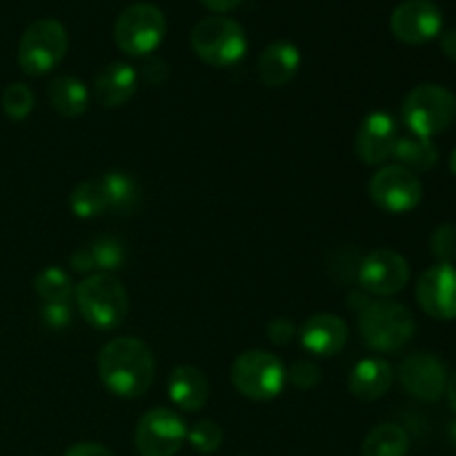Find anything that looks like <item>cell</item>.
I'll use <instances>...</instances> for the list:
<instances>
[{"mask_svg":"<svg viewBox=\"0 0 456 456\" xmlns=\"http://www.w3.org/2000/svg\"><path fill=\"white\" fill-rule=\"evenodd\" d=\"M156 359L150 346L136 337H116L98 352V379L120 399H138L151 387Z\"/></svg>","mask_w":456,"mask_h":456,"instance_id":"obj_1","label":"cell"},{"mask_svg":"<svg viewBox=\"0 0 456 456\" xmlns=\"http://www.w3.org/2000/svg\"><path fill=\"white\" fill-rule=\"evenodd\" d=\"M417 332L412 312L396 301H372L359 312V334L374 352H399Z\"/></svg>","mask_w":456,"mask_h":456,"instance_id":"obj_2","label":"cell"},{"mask_svg":"<svg viewBox=\"0 0 456 456\" xmlns=\"http://www.w3.org/2000/svg\"><path fill=\"white\" fill-rule=\"evenodd\" d=\"M80 314L92 328L116 330L129 312V294L114 274L94 272L87 274L74 289Z\"/></svg>","mask_w":456,"mask_h":456,"instance_id":"obj_3","label":"cell"},{"mask_svg":"<svg viewBox=\"0 0 456 456\" xmlns=\"http://www.w3.org/2000/svg\"><path fill=\"white\" fill-rule=\"evenodd\" d=\"M401 111H403L410 134L423 138L439 136L445 129L452 127L456 118V96L444 85L423 83L405 96Z\"/></svg>","mask_w":456,"mask_h":456,"instance_id":"obj_4","label":"cell"},{"mask_svg":"<svg viewBox=\"0 0 456 456\" xmlns=\"http://www.w3.org/2000/svg\"><path fill=\"white\" fill-rule=\"evenodd\" d=\"M69 49L65 25L56 18L31 22L18 43V65L27 76H45L56 69Z\"/></svg>","mask_w":456,"mask_h":456,"instance_id":"obj_5","label":"cell"},{"mask_svg":"<svg viewBox=\"0 0 456 456\" xmlns=\"http://www.w3.org/2000/svg\"><path fill=\"white\" fill-rule=\"evenodd\" d=\"M196 56L212 67L236 65L248 52L243 27L227 16H209L196 22L190 34Z\"/></svg>","mask_w":456,"mask_h":456,"instance_id":"obj_6","label":"cell"},{"mask_svg":"<svg viewBox=\"0 0 456 456\" xmlns=\"http://www.w3.org/2000/svg\"><path fill=\"white\" fill-rule=\"evenodd\" d=\"M232 386L252 401H272L283 392L288 370L276 354L265 350H248L232 363Z\"/></svg>","mask_w":456,"mask_h":456,"instance_id":"obj_7","label":"cell"},{"mask_svg":"<svg viewBox=\"0 0 456 456\" xmlns=\"http://www.w3.org/2000/svg\"><path fill=\"white\" fill-rule=\"evenodd\" d=\"M167 20L160 7L151 3H134L118 13L114 25V43L127 56H150L160 47Z\"/></svg>","mask_w":456,"mask_h":456,"instance_id":"obj_8","label":"cell"},{"mask_svg":"<svg viewBox=\"0 0 456 456\" xmlns=\"http://www.w3.org/2000/svg\"><path fill=\"white\" fill-rule=\"evenodd\" d=\"M185 441V419L169 408L147 410L134 432V445L141 456H176Z\"/></svg>","mask_w":456,"mask_h":456,"instance_id":"obj_9","label":"cell"},{"mask_svg":"<svg viewBox=\"0 0 456 456\" xmlns=\"http://www.w3.org/2000/svg\"><path fill=\"white\" fill-rule=\"evenodd\" d=\"M368 194L379 209L387 214H408L419 208L423 199V185L419 176L401 165H383L370 178Z\"/></svg>","mask_w":456,"mask_h":456,"instance_id":"obj_10","label":"cell"},{"mask_svg":"<svg viewBox=\"0 0 456 456\" xmlns=\"http://www.w3.org/2000/svg\"><path fill=\"white\" fill-rule=\"evenodd\" d=\"M410 265L405 256L390 248L370 252L359 265V283L365 294L374 297H395L408 285Z\"/></svg>","mask_w":456,"mask_h":456,"instance_id":"obj_11","label":"cell"},{"mask_svg":"<svg viewBox=\"0 0 456 456\" xmlns=\"http://www.w3.org/2000/svg\"><path fill=\"white\" fill-rule=\"evenodd\" d=\"M390 29L405 45L430 43L441 36L444 12L435 0H403L392 12Z\"/></svg>","mask_w":456,"mask_h":456,"instance_id":"obj_12","label":"cell"},{"mask_svg":"<svg viewBox=\"0 0 456 456\" xmlns=\"http://www.w3.org/2000/svg\"><path fill=\"white\" fill-rule=\"evenodd\" d=\"M399 381L408 395L419 401H439L448 386V370L444 361L428 352H414L399 365Z\"/></svg>","mask_w":456,"mask_h":456,"instance_id":"obj_13","label":"cell"},{"mask_svg":"<svg viewBox=\"0 0 456 456\" xmlns=\"http://www.w3.org/2000/svg\"><path fill=\"white\" fill-rule=\"evenodd\" d=\"M417 301L430 319H456V267L436 263L417 281Z\"/></svg>","mask_w":456,"mask_h":456,"instance_id":"obj_14","label":"cell"},{"mask_svg":"<svg viewBox=\"0 0 456 456\" xmlns=\"http://www.w3.org/2000/svg\"><path fill=\"white\" fill-rule=\"evenodd\" d=\"M396 141H399V125L395 116L387 111H372L365 116L356 132V159L363 165H383L387 159H392Z\"/></svg>","mask_w":456,"mask_h":456,"instance_id":"obj_15","label":"cell"},{"mask_svg":"<svg viewBox=\"0 0 456 456\" xmlns=\"http://www.w3.org/2000/svg\"><path fill=\"white\" fill-rule=\"evenodd\" d=\"M347 337H350V330H347L346 321L337 314H328V312L310 316L298 330L301 346L310 354L321 356V359L337 356L346 347Z\"/></svg>","mask_w":456,"mask_h":456,"instance_id":"obj_16","label":"cell"},{"mask_svg":"<svg viewBox=\"0 0 456 456\" xmlns=\"http://www.w3.org/2000/svg\"><path fill=\"white\" fill-rule=\"evenodd\" d=\"M138 87V74L127 62H110L94 78V96L105 110L127 105Z\"/></svg>","mask_w":456,"mask_h":456,"instance_id":"obj_17","label":"cell"},{"mask_svg":"<svg viewBox=\"0 0 456 456\" xmlns=\"http://www.w3.org/2000/svg\"><path fill=\"white\" fill-rule=\"evenodd\" d=\"M256 69L265 87H283L301 69V49L289 40H274L258 56Z\"/></svg>","mask_w":456,"mask_h":456,"instance_id":"obj_18","label":"cell"},{"mask_svg":"<svg viewBox=\"0 0 456 456\" xmlns=\"http://www.w3.org/2000/svg\"><path fill=\"white\" fill-rule=\"evenodd\" d=\"M395 381V370L381 356L361 359L347 377V387L359 401H377L390 392Z\"/></svg>","mask_w":456,"mask_h":456,"instance_id":"obj_19","label":"cell"},{"mask_svg":"<svg viewBox=\"0 0 456 456\" xmlns=\"http://www.w3.org/2000/svg\"><path fill=\"white\" fill-rule=\"evenodd\" d=\"M167 395L176 408L199 412L209 399V381L194 365H178L167 379Z\"/></svg>","mask_w":456,"mask_h":456,"instance_id":"obj_20","label":"cell"},{"mask_svg":"<svg viewBox=\"0 0 456 456\" xmlns=\"http://www.w3.org/2000/svg\"><path fill=\"white\" fill-rule=\"evenodd\" d=\"M47 98L65 118H78L89 110V89L76 76H58L49 83Z\"/></svg>","mask_w":456,"mask_h":456,"instance_id":"obj_21","label":"cell"},{"mask_svg":"<svg viewBox=\"0 0 456 456\" xmlns=\"http://www.w3.org/2000/svg\"><path fill=\"white\" fill-rule=\"evenodd\" d=\"M392 156L396 159V165L410 169V172H428L439 163V150L432 142V138L417 136V134H405L396 141Z\"/></svg>","mask_w":456,"mask_h":456,"instance_id":"obj_22","label":"cell"},{"mask_svg":"<svg viewBox=\"0 0 456 456\" xmlns=\"http://www.w3.org/2000/svg\"><path fill=\"white\" fill-rule=\"evenodd\" d=\"M408 432L395 423H381L363 441V456H408Z\"/></svg>","mask_w":456,"mask_h":456,"instance_id":"obj_23","label":"cell"},{"mask_svg":"<svg viewBox=\"0 0 456 456\" xmlns=\"http://www.w3.org/2000/svg\"><path fill=\"white\" fill-rule=\"evenodd\" d=\"M105 190L107 205H110L111 212L116 214H129L134 212V208L138 205L141 199V187L134 181L129 174L123 172H107L105 176L98 178Z\"/></svg>","mask_w":456,"mask_h":456,"instance_id":"obj_24","label":"cell"},{"mask_svg":"<svg viewBox=\"0 0 456 456\" xmlns=\"http://www.w3.org/2000/svg\"><path fill=\"white\" fill-rule=\"evenodd\" d=\"M69 208L78 218H96L110 209L101 181H83L71 190Z\"/></svg>","mask_w":456,"mask_h":456,"instance_id":"obj_25","label":"cell"},{"mask_svg":"<svg viewBox=\"0 0 456 456\" xmlns=\"http://www.w3.org/2000/svg\"><path fill=\"white\" fill-rule=\"evenodd\" d=\"M34 289L45 303H69L74 297L71 276L61 267H45L34 279Z\"/></svg>","mask_w":456,"mask_h":456,"instance_id":"obj_26","label":"cell"},{"mask_svg":"<svg viewBox=\"0 0 456 456\" xmlns=\"http://www.w3.org/2000/svg\"><path fill=\"white\" fill-rule=\"evenodd\" d=\"M89 254L94 258V267L102 274H111V272L120 270L125 265V258H127L125 245L118 239H111V236H102V239L94 240L89 245Z\"/></svg>","mask_w":456,"mask_h":456,"instance_id":"obj_27","label":"cell"},{"mask_svg":"<svg viewBox=\"0 0 456 456\" xmlns=\"http://www.w3.org/2000/svg\"><path fill=\"white\" fill-rule=\"evenodd\" d=\"M34 92L25 83L7 85L3 92V98H0V105H3V111L7 114V118L16 120V123L25 120L34 111Z\"/></svg>","mask_w":456,"mask_h":456,"instance_id":"obj_28","label":"cell"},{"mask_svg":"<svg viewBox=\"0 0 456 456\" xmlns=\"http://www.w3.org/2000/svg\"><path fill=\"white\" fill-rule=\"evenodd\" d=\"M187 444L199 454H214L223 445V428L209 419L194 423L187 428Z\"/></svg>","mask_w":456,"mask_h":456,"instance_id":"obj_29","label":"cell"},{"mask_svg":"<svg viewBox=\"0 0 456 456\" xmlns=\"http://www.w3.org/2000/svg\"><path fill=\"white\" fill-rule=\"evenodd\" d=\"M430 252L436 258V263L454 265L456 261V225L444 223L436 227L430 236Z\"/></svg>","mask_w":456,"mask_h":456,"instance_id":"obj_30","label":"cell"},{"mask_svg":"<svg viewBox=\"0 0 456 456\" xmlns=\"http://www.w3.org/2000/svg\"><path fill=\"white\" fill-rule=\"evenodd\" d=\"M288 381L298 390L307 392L321 383V370L316 368L312 361H297L292 368L288 370Z\"/></svg>","mask_w":456,"mask_h":456,"instance_id":"obj_31","label":"cell"},{"mask_svg":"<svg viewBox=\"0 0 456 456\" xmlns=\"http://www.w3.org/2000/svg\"><path fill=\"white\" fill-rule=\"evenodd\" d=\"M267 338H270L274 346H288L292 343V338L297 337V325L292 323L285 316H279V319H272L265 328Z\"/></svg>","mask_w":456,"mask_h":456,"instance_id":"obj_32","label":"cell"},{"mask_svg":"<svg viewBox=\"0 0 456 456\" xmlns=\"http://www.w3.org/2000/svg\"><path fill=\"white\" fill-rule=\"evenodd\" d=\"M43 321L53 330L69 328L71 325V307L69 303H45Z\"/></svg>","mask_w":456,"mask_h":456,"instance_id":"obj_33","label":"cell"},{"mask_svg":"<svg viewBox=\"0 0 456 456\" xmlns=\"http://www.w3.org/2000/svg\"><path fill=\"white\" fill-rule=\"evenodd\" d=\"M62 456H114V452L105 445L94 444V441H83V444L71 445Z\"/></svg>","mask_w":456,"mask_h":456,"instance_id":"obj_34","label":"cell"},{"mask_svg":"<svg viewBox=\"0 0 456 456\" xmlns=\"http://www.w3.org/2000/svg\"><path fill=\"white\" fill-rule=\"evenodd\" d=\"M71 270L80 272V274H94V258L89 254V248H80L71 254Z\"/></svg>","mask_w":456,"mask_h":456,"instance_id":"obj_35","label":"cell"},{"mask_svg":"<svg viewBox=\"0 0 456 456\" xmlns=\"http://www.w3.org/2000/svg\"><path fill=\"white\" fill-rule=\"evenodd\" d=\"M441 52H444L450 61H456V29H448L441 34Z\"/></svg>","mask_w":456,"mask_h":456,"instance_id":"obj_36","label":"cell"},{"mask_svg":"<svg viewBox=\"0 0 456 456\" xmlns=\"http://www.w3.org/2000/svg\"><path fill=\"white\" fill-rule=\"evenodd\" d=\"M200 3H203L208 9H212V12L225 13V12H232V9L239 7L243 0H200Z\"/></svg>","mask_w":456,"mask_h":456,"instance_id":"obj_37","label":"cell"},{"mask_svg":"<svg viewBox=\"0 0 456 456\" xmlns=\"http://www.w3.org/2000/svg\"><path fill=\"white\" fill-rule=\"evenodd\" d=\"M445 396H448V403L456 414V370L448 377V386H445Z\"/></svg>","mask_w":456,"mask_h":456,"instance_id":"obj_38","label":"cell"},{"mask_svg":"<svg viewBox=\"0 0 456 456\" xmlns=\"http://www.w3.org/2000/svg\"><path fill=\"white\" fill-rule=\"evenodd\" d=\"M450 172H452L454 174V176H456V150L452 151V154H450Z\"/></svg>","mask_w":456,"mask_h":456,"instance_id":"obj_39","label":"cell"}]
</instances>
